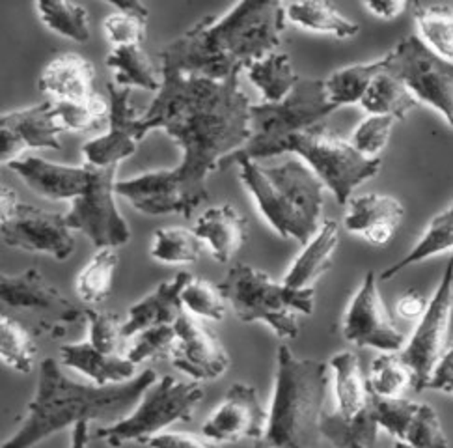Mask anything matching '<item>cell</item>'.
I'll return each instance as SVG.
<instances>
[{
	"mask_svg": "<svg viewBox=\"0 0 453 448\" xmlns=\"http://www.w3.org/2000/svg\"><path fill=\"white\" fill-rule=\"evenodd\" d=\"M286 4L245 0L220 17L207 15L161 53L166 70L181 75L228 81L276 53L286 28Z\"/></svg>",
	"mask_w": 453,
	"mask_h": 448,
	"instance_id": "2",
	"label": "cell"
},
{
	"mask_svg": "<svg viewBox=\"0 0 453 448\" xmlns=\"http://www.w3.org/2000/svg\"><path fill=\"white\" fill-rule=\"evenodd\" d=\"M111 101V127L103 136L82 146L86 165L107 168L131 158L138 144L146 139L142 114L131 103V89H119L112 81L107 84Z\"/></svg>",
	"mask_w": 453,
	"mask_h": 448,
	"instance_id": "15",
	"label": "cell"
},
{
	"mask_svg": "<svg viewBox=\"0 0 453 448\" xmlns=\"http://www.w3.org/2000/svg\"><path fill=\"white\" fill-rule=\"evenodd\" d=\"M394 127V118L370 114L358 124L351 136V146L368 159H379L377 155L387 148L390 133Z\"/></svg>",
	"mask_w": 453,
	"mask_h": 448,
	"instance_id": "46",
	"label": "cell"
},
{
	"mask_svg": "<svg viewBox=\"0 0 453 448\" xmlns=\"http://www.w3.org/2000/svg\"><path fill=\"white\" fill-rule=\"evenodd\" d=\"M446 251L453 252V204L429 222V228L407 256H403L402 260H397L380 273V279L390 281L411 266L420 264L427 260V258L442 254Z\"/></svg>",
	"mask_w": 453,
	"mask_h": 448,
	"instance_id": "32",
	"label": "cell"
},
{
	"mask_svg": "<svg viewBox=\"0 0 453 448\" xmlns=\"http://www.w3.org/2000/svg\"><path fill=\"white\" fill-rule=\"evenodd\" d=\"M405 217L403 204L388 195H360L347 204L345 228L370 245H387Z\"/></svg>",
	"mask_w": 453,
	"mask_h": 448,
	"instance_id": "21",
	"label": "cell"
},
{
	"mask_svg": "<svg viewBox=\"0 0 453 448\" xmlns=\"http://www.w3.org/2000/svg\"><path fill=\"white\" fill-rule=\"evenodd\" d=\"M257 448H271V446H267V444H265V446H257Z\"/></svg>",
	"mask_w": 453,
	"mask_h": 448,
	"instance_id": "53",
	"label": "cell"
},
{
	"mask_svg": "<svg viewBox=\"0 0 453 448\" xmlns=\"http://www.w3.org/2000/svg\"><path fill=\"white\" fill-rule=\"evenodd\" d=\"M114 12L103 21V30L114 47L141 45L146 40L148 8L142 3H111Z\"/></svg>",
	"mask_w": 453,
	"mask_h": 448,
	"instance_id": "36",
	"label": "cell"
},
{
	"mask_svg": "<svg viewBox=\"0 0 453 448\" xmlns=\"http://www.w3.org/2000/svg\"><path fill=\"white\" fill-rule=\"evenodd\" d=\"M328 367L318 359H299L289 346L278 348L274 394L265 443L271 448H311L321 437Z\"/></svg>",
	"mask_w": 453,
	"mask_h": 448,
	"instance_id": "5",
	"label": "cell"
},
{
	"mask_svg": "<svg viewBox=\"0 0 453 448\" xmlns=\"http://www.w3.org/2000/svg\"><path fill=\"white\" fill-rule=\"evenodd\" d=\"M286 19L304 30L321 32L340 40L353 38L358 34V25L353 23L330 3L306 0V3L286 4Z\"/></svg>",
	"mask_w": 453,
	"mask_h": 448,
	"instance_id": "29",
	"label": "cell"
},
{
	"mask_svg": "<svg viewBox=\"0 0 453 448\" xmlns=\"http://www.w3.org/2000/svg\"><path fill=\"white\" fill-rule=\"evenodd\" d=\"M387 70V58L382 57L370 64H355L330 73L325 81L328 99L340 109L343 105H360L364 94L377 75Z\"/></svg>",
	"mask_w": 453,
	"mask_h": 448,
	"instance_id": "33",
	"label": "cell"
},
{
	"mask_svg": "<svg viewBox=\"0 0 453 448\" xmlns=\"http://www.w3.org/2000/svg\"><path fill=\"white\" fill-rule=\"evenodd\" d=\"M43 25L57 32L58 36L84 43L90 40V19L84 6L75 3H57V0H42L36 4Z\"/></svg>",
	"mask_w": 453,
	"mask_h": 448,
	"instance_id": "38",
	"label": "cell"
},
{
	"mask_svg": "<svg viewBox=\"0 0 453 448\" xmlns=\"http://www.w3.org/2000/svg\"><path fill=\"white\" fill-rule=\"evenodd\" d=\"M203 251L205 243L195 234V230L161 228L153 236L151 256L157 262L170 266L195 264L200 260Z\"/></svg>",
	"mask_w": 453,
	"mask_h": 448,
	"instance_id": "40",
	"label": "cell"
},
{
	"mask_svg": "<svg viewBox=\"0 0 453 448\" xmlns=\"http://www.w3.org/2000/svg\"><path fill=\"white\" fill-rule=\"evenodd\" d=\"M183 306L196 318L220 321L226 314V297L219 286L203 279H190L181 294Z\"/></svg>",
	"mask_w": 453,
	"mask_h": 448,
	"instance_id": "44",
	"label": "cell"
},
{
	"mask_svg": "<svg viewBox=\"0 0 453 448\" xmlns=\"http://www.w3.org/2000/svg\"><path fill=\"white\" fill-rule=\"evenodd\" d=\"M451 258H453V252H451Z\"/></svg>",
	"mask_w": 453,
	"mask_h": 448,
	"instance_id": "54",
	"label": "cell"
},
{
	"mask_svg": "<svg viewBox=\"0 0 453 448\" xmlns=\"http://www.w3.org/2000/svg\"><path fill=\"white\" fill-rule=\"evenodd\" d=\"M96 67L75 53H64L52 58L40 77L42 92L55 101H84L94 94Z\"/></svg>",
	"mask_w": 453,
	"mask_h": 448,
	"instance_id": "24",
	"label": "cell"
},
{
	"mask_svg": "<svg viewBox=\"0 0 453 448\" xmlns=\"http://www.w3.org/2000/svg\"><path fill=\"white\" fill-rule=\"evenodd\" d=\"M247 73L250 82L261 92L264 103H280L299 81L289 55L278 53V50L264 60L252 64Z\"/></svg>",
	"mask_w": 453,
	"mask_h": 448,
	"instance_id": "34",
	"label": "cell"
},
{
	"mask_svg": "<svg viewBox=\"0 0 453 448\" xmlns=\"http://www.w3.org/2000/svg\"><path fill=\"white\" fill-rule=\"evenodd\" d=\"M161 90L142 114L146 131L165 129L181 148V163L116 183V193L146 215L190 219L207 202V178L250 141L252 103L239 77L211 81L161 70Z\"/></svg>",
	"mask_w": 453,
	"mask_h": 448,
	"instance_id": "1",
	"label": "cell"
},
{
	"mask_svg": "<svg viewBox=\"0 0 453 448\" xmlns=\"http://www.w3.org/2000/svg\"><path fill=\"white\" fill-rule=\"evenodd\" d=\"M36 340L27 327L8 316L0 318V359L3 363L15 372L30 374L36 365Z\"/></svg>",
	"mask_w": 453,
	"mask_h": 448,
	"instance_id": "37",
	"label": "cell"
},
{
	"mask_svg": "<svg viewBox=\"0 0 453 448\" xmlns=\"http://www.w3.org/2000/svg\"><path fill=\"white\" fill-rule=\"evenodd\" d=\"M394 448H416V446H412V444H409V443H403V441H395Z\"/></svg>",
	"mask_w": 453,
	"mask_h": 448,
	"instance_id": "52",
	"label": "cell"
},
{
	"mask_svg": "<svg viewBox=\"0 0 453 448\" xmlns=\"http://www.w3.org/2000/svg\"><path fill=\"white\" fill-rule=\"evenodd\" d=\"M370 390L380 398H405V392L412 387V372L403 363L399 353L379 355L370 372Z\"/></svg>",
	"mask_w": 453,
	"mask_h": 448,
	"instance_id": "41",
	"label": "cell"
},
{
	"mask_svg": "<svg viewBox=\"0 0 453 448\" xmlns=\"http://www.w3.org/2000/svg\"><path fill=\"white\" fill-rule=\"evenodd\" d=\"M17 176L32 189L49 200H75L79 198L90 182V165L69 166L49 163L36 155H23L6 165Z\"/></svg>",
	"mask_w": 453,
	"mask_h": 448,
	"instance_id": "20",
	"label": "cell"
},
{
	"mask_svg": "<svg viewBox=\"0 0 453 448\" xmlns=\"http://www.w3.org/2000/svg\"><path fill=\"white\" fill-rule=\"evenodd\" d=\"M107 67L114 72V82L119 89L161 90L163 79L157 77L155 67L141 45L112 47L107 57Z\"/></svg>",
	"mask_w": 453,
	"mask_h": 448,
	"instance_id": "30",
	"label": "cell"
},
{
	"mask_svg": "<svg viewBox=\"0 0 453 448\" xmlns=\"http://www.w3.org/2000/svg\"><path fill=\"white\" fill-rule=\"evenodd\" d=\"M118 267L116 249H99L77 277V296L82 303L99 305L109 297L114 271Z\"/></svg>",
	"mask_w": 453,
	"mask_h": 448,
	"instance_id": "39",
	"label": "cell"
},
{
	"mask_svg": "<svg viewBox=\"0 0 453 448\" xmlns=\"http://www.w3.org/2000/svg\"><path fill=\"white\" fill-rule=\"evenodd\" d=\"M157 382L153 370H144L127 383L96 385L69 379L55 359L40 365L38 389L28 404L25 421L3 448H32L67 426L104 422L112 426L131 415L146 390Z\"/></svg>",
	"mask_w": 453,
	"mask_h": 448,
	"instance_id": "3",
	"label": "cell"
},
{
	"mask_svg": "<svg viewBox=\"0 0 453 448\" xmlns=\"http://www.w3.org/2000/svg\"><path fill=\"white\" fill-rule=\"evenodd\" d=\"M60 133L64 129L52 114V101L4 112L0 118V159L3 165H8L23 158L25 150H58L62 146Z\"/></svg>",
	"mask_w": 453,
	"mask_h": 448,
	"instance_id": "18",
	"label": "cell"
},
{
	"mask_svg": "<svg viewBox=\"0 0 453 448\" xmlns=\"http://www.w3.org/2000/svg\"><path fill=\"white\" fill-rule=\"evenodd\" d=\"M150 448H220L219 443L181 432H163L148 441Z\"/></svg>",
	"mask_w": 453,
	"mask_h": 448,
	"instance_id": "48",
	"label": "cell"
},
{
	"mask_svg": "<svg viewBox=\"0 0 453 448\" xmlns=\"http://www.w3.org/2000/svg\"><path fill=\"white\" fill-rule=\"evenodd\" d=\"M284 153L299 155L301 161L316 172L323 185L336 197L340 205L349 204L355 189L380 170V159L364 158L351 143L343 141L325 124L291 135L276 148L274 158Z\"/></svg>",
	"mask_w": 453,
	"mask_h": 448,
	"instance_id": "8",
	"label": "cell"
},
{
	"mask_svg": "<svg viewBox=\"0 0 453 448\" xmlns=\"http://www.w3.org/2000/svg\"><path fill=\"white\" fill-rule=\"evenodd\" d=\"M340 243V227L333 219H326L319 232L313 236L301 254L295 258V262L284 274L282 282L293 290L313 288L319 277L330 269L334 260V252Z\"/></svg>",
	"mask_w": 453,
	"mask_h": 448,
	"instance_id": "25",
	"label": "cell"
},
{
	"mask_svg": "<svg viewBox=\"0 0 453 448\" xmlns=\"http://www.w3.org/2000/svg\"><path fill=\"white\" fill-rule=\"evenodd\" d=\"M52 114L64 131H86L111 114V101L92 96L84 101H52Z\"/></svg>",
	"mask_w": 453,
	"mask_h": 448,
	"instance_id": "42",
	"label": "cell"
},
{
	"mask_svg": "<svg viewBox=\"0 0 453 448\" xmlns=\"http://www.w3.org/2000/svg\"><path fill=\"white\" fill-rule=\"evenodd\" d=\"M133 346L127 351V359L133 365H141L150 359L170 357L173 346L178 342V333L173 325L150 327L133 336Z\"/></svg>",
	"mask_w": 453,
	"mask_h": 448,
	"instance_id": "45",
	"label": "cell"
},
{
	"mask_svg": "<svg viewBox=\"0 0 453 448\" xmlns=\"http://www.w3.org/2000/svg\"><path fill=\"white\" fill-rule=\"evenodd\" d=\"M427 389L453 394V346L442 355L437 368H434Z\"/></svg>",
	"mask_w": 453,
	"mask_h": 448,
	"instance_id": "49",
	"label": "cell"
},
{
	"mask_svg": "<svg viewBox=\"0 0 453 448\" xmlns=\"http://www.w3.org/2000/svg\"><path fill=\"white\" fill-rule=\"evenodd\" d=\"M343 338L358 348H373L382 353H399L405 348V335L397 329L380 299L377 274L365 273L343 318Z\"/></svg>",
	"mask_w": 453,
	"mask_h": 448,
	"instance_id": "14",
	"label": "cell"
},
{
	"mask_svg": "<svg viewBox=\"0 0 453 448\" xmlns=\"http://www.w3.org/2000/svg\"><path fill=\"white\" fill-rule=\"evenodd\" d=\"M116 172L118 165L107 168L90 165V182L65 215L67 227L82 232L97 251L121 247L131 239L129 224L116 204Z\"/></svg>",
	"mask_w": 453,
	"mask_h": 448,
	"instance_id": "12",
	"label": "cell"
},
{
	"mask_svg": "<svg viewBox=\"0 0 453 448\" xmlns=\"http://www.w3.org/2000/svg\"><path fill=\"white\" fill-rule=\"evenodd\" d=\"M379 424L365 407L357 417L345 419L340 413H323L319 434L334 448H377Z\"/></svg>",
	"mask_w": 453,
	"mask_h": 448,
	"instance_id": "28",
	"label": "cell"
},
{
	"mask_svg": "<svg viewBox=\"0 0 453 448\" xmlns=\"http://www.w3.org/2000/svg\"><path fill=\"white\" fill-rule=\"evenodd\" d=\"M62 363L84 374L96 385H118L127 383L134 379L136 365H133L127 357L101 353L90 342L82 344H65L60 348Z\"/></svg>",
	"mask_w": 453,
	"mask_h": 448,
	"instance_id": "26",
	"label": "cell"
},
{
	"mask_svg": "<svg viewBox=\"0 0 453 448\" xmlns=\"http://www.w3.org/2000/svg\"><path fill=\"white\" fill-rule=\"evenodd\" d=\"M407 8L402 0H375V3H364V10H368L372 15L379 19H395V17Z\"/></svg>",
	"mask_w": 453,
	"mask_h": 448,
	"instance_id": "51",
	"label": "cell"
},
{
	"mask_svg": "<svg viewBox=\"0 0 453 448\" xmlns=\"http://www.w3.org/2000/svg\"><path fill=\"white\" fill-rule=\"evenodd\" d=\"M399 441L409 443L416 448H448V439L439 413L429 404L420 402H414L405 432Z\"/></svg>",
	"mask_w": 453,
	"mask_h": 448,
	"instance_id": "43",
	"label": "cell"
},
{
	"mask_svg": "<svg viewBox=\"0 0 453 448\" xmlns=\"http://www.w3.org/2000/svg\"><path fill=\"white\" fill-rule=\"evenodd\" d=\"M330 368L334 372L336 413L342 417H357L370 404V382L364 374L358 355L340 351L330 357Z\"/></svg>",
	"mask_w": 453,
	"mask_h": 448,
	"instance_id": "27",
	"label": "cell"
},
{
	"mask_svg": "<svg viewBox=\"0 0 453 448\" xmlns=\"http://www.w3.org/2000/svg\"><path fill=\"white\" fill-rule=\"evenodd\" d=\"M73 230L65 215L50 213L30 204H23L10 187L3 185L0 195V236L12 249L49 254L67 260L75 249Z\"/></svg>",
	"mask_w": 453,
	"mask_h": 448,
	"instance_id": "11",
	"label": "cell"
},
{
	"mask_svg": "<svg viewBox=\"0 0 453 448\" xmlns=\"http://www.w3.org/2000/svg\"><path fill=\"white\" fill-rule=\"evenodd\" d=\"M237 166L257 212L278 236L306 245L319 232L326 187L304 161L261 165L249 159Z\"/></svg>",
	"mask_w": 453,
	"mask_h": 448,
	"instance_id": "4",
	"label": "cell"
},
{
	"mask_svg": "<svg viewBox=\"0 0 453 448\" xmlns=\"http://www.w3.org/2000/svg\"><path fill=\"white\" fill-rule=\"evenodd\" d=\"M178 333V342L173 346L170 359L180 372L190 375L196 382L219 379L230 367L228 351L220 340L193 314H181L173 323Z\"/></svg>",
	"mask_w": 453,
	"mask_h": 448,
	"instance_id": "17",
	"label": "cell"
},
{
	"mask_svg": "<svg viewBox=\"0 0 453 448\" xmlns=\"http://www.w3.org/2000/svg\"><path fill=\"white\" fill-rule=\"evenodd\" d=\"M418 105L416 97L397 77L387 73V70L373 79L368 92L364 94L360 107L375 116H390L403 120Z\"/></svg>",
	"mask_w": 453,
	"mask_h": 448,
	"instance_id": "31",
	"label": "cell"
},
{
	"mask_svg": "<svg viewBox=\"0 0 453 448\" xmlns=\"http://www.w3.org/2000/svg\"><path fill=\"white\" fill-rule=\"evenodd\" d=\"M219 288L241 321H264L282 340L299 335V318L311 314L316 297L313 288L293 290L247 264H235Z\"/></svg>",
	"mask_w": 453,
	"mask_h": 448,
	"instance_id": "7",
	"label": "cell"
},
{
	"mask_svg": "<svg viewBox=\"0 0 453 448\" xmlns=\"http://www.w3.org/2000/svg\"><path fill=\"white\" fill-rule=\"evenodd\" d=\"M338 107L328 99L323 79L299 77L297 84L280 103H261L250 109V141L220 163V168L241 161L274 158L276 148L291 135L325 124Z\"/></svg>",
	"mask_w": 453,
	"mask_h": 448,
	"instance_id": "6",
	"label": "cell"
},
{
	"mask_svg": "<svg viewBox=\"0 0 453 448\" xmlns=\"http://www.w3.org/2000/svg\"><path fill=\"white\" fill-rule=\"evenodd\" d=\"M0 297L13 308H32L57 314L60 321H79L86 313L60 294V290L45 281L38 267H28L21 274H3L0 277Z\"/></svg>",
	"mask_w": 453,
	"mask_h": 448,
	"instance_id": "19",
	"label": "cell"
},
{
	"mask_svg": "<svg viewBox=\"0 0 453 448\" xmlns=\"http://www.w3.org/2000/svg\"><path fill=\"white\" fill-rule=\"evenodd\" d=\"M190 279L193 277L188 273H178L172 281L161 282L151 294L134 303L129 308L126 323L121 325V338H133L150 327L176 323L183 314L181 294Z\"/></svg>",
	"mask_w": 453,
	"mask_h": 448,
	"instance_id": "22",
	"label": "cell"
},
{
	"mask_svg": "<svg viewBox=\"0 0 453 448\" xmlns=\"http://www.w3.org/2000/svg\"><path fill=\"white\" fill-rule=\"evenodd\" d=\"M86 321H88L90 344L101 353L116 355V348L121 340L119 318L112 313H99V310H86Z\"/></svg>",
	"mask_w": 453,
	"mask_h": 448,
	"instance_id": "47",
	"label": "cell"
},
{
	"mask_svg": "<svg viewBox=\"0 0 453 448\" xmlns=\"http://www.w3.org/2000/svg\"><path fill=\"white\" fill-rule=\"evenodd\" d=\"M267 424L269 411L261 404L257 390L247 383H234L203 422L202 436L215 443L265 439Z\"/></svg>",
	"mask_w": 453,
	"mask_h": 448,
	"instance_id": "16",
	"label": "cell"
},
{
	"mask_svg": "<svg viewBox=\"0 0 453 448\" xmlns=\"http://www.w3.org/2000/svg\"><path fill=\"white\" fill-rule=\"evenodd\" d=\"M453 313V258L448 260L442 279L427 303L424 316L418 320L412 336L399 351L403 363L412 372L414 390L427 389L429 379L446 353L449 321Z\"/></svg>",
	"mask_w": 453,
	"mask_h": 448,
	"instance_id": "13",
	"label": "cell"
},
{
	"mask_svg": "<svg viewBox=\"0 0 453 448\" xmlns=\"http://www.w3.org/2000/svg\"><path fill=\"white\" fill-rule=\"evenodd\" d=\"M202 398L203 390L198 383H183L165 375L146 390L131 415L112 426L97 428L96 437L114 448L129 441L148 444L151 437L163 434L173 422L193 419Z\"/></svg>",
	"mask_w": 453,
	"mask_h": 448,
	"instance_id": "9",
	"label": "cell"
},
{
	"mask_svg": "<svg viewBox=\"0 0 453 448\" xmlns=\"http://www.w3.org/2000/svg\"><path fill=\"white\" fill-rule=\"evenodd\" d=\"M387 73L402 81L418 103L441 112L453 127V62L434 55L418 36H407L390 50Z\"/></svg>",
	"mask_w": 453,
	"mask_h": 448,
	"instance_id": "10",
	"label": "cell"
},
{
	"mask_svg": "<svg viewBox=\"0 0 453 448\" xmlns=\"http://www.w3.org/2000/svg\"><path fill=\"white\" fill-rule=\"evenodd\" d=\"M427 303L424 299V296L418 294L416 290H409L405 296H402V299L397 301L395 305V313L399 314V318L414 321V320H420L426 313Z\"/></svg>",
	"mask_w": 453,
	"mask_h": 448,
	"instance_id": "50",
	"label": "cell"
},
{
	"mask_svg": "<svg viewBox=\"0 0 453 448\" xmlns=\"http://www.w3.org/2000/svg\"><path fill=\"white\" fill-rule=\"evenodd\" d=\"M414 23L418 38L434 55L453 62V6H416Z\"/></svg>",
	"mask_w": 453,
	"mask_h": 448,
	"instance_id": "35",
	"label": "cell"
},
{
	"mask_svg": "<svg viewBox=\"0 0 453 448\" xmlns=\"http://www.w3.org/2000/svg\"><path fill=\"white\" fill-rule=\"evenodd\" d=\"M193 230L213 252L217 262L228 264L247 243L249 220L234 205L222 204L205 210Z\"/></svg>",
	"mask_w": 453,
	"mask_h": 448,
	"instance_id": "23",
	"label": "cell"
}]
</instances>
